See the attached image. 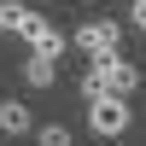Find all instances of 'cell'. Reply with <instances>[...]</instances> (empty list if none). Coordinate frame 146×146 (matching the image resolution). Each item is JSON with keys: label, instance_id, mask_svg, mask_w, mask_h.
<instances>
[{"label": "cell", "instance_id": "5b68a950", "mask_svg": "<svg viewBox=\"0 0 146 146\" xmlns=\"http://www.w3.org/2000/svg\"><path fill=\"white\" fill-rule=\"evenodd\" d=\"M29 129H35V111H29V105H23V100H0V135H6V140H23Z\"/></svg>", "mask_w": 146, "mask_h": 146}, {"label": "cell", "instance_id": "6da1fadb", "mask_svg": "<svg viewBox=\"0 0 146 146\" xmlns=\"http://www.w3.org/2000/svg\"><path fill=\"white\" fill-rule=\"evenodd\" d=\"M70 47H76L82 58H111L117 47H123V23L117 18H88V23H76Z\"/></svg>", "mask_w": 146, "mask_h": 146}, {"label": "cell", "instance_id": "277c9868", "mask_svg": "<svg viewBox=\"0 0 146 146\" xmlns=\"http://www.w3.org/2000/svg\"><path fill=\"white\" fill-rule=\"evenodd\" d=\"M0 23H6V35H18V41H29V35L35 29H41V12H35V6H18V0H0Z\"/></svg>", "mask_w": 146, "mask_h": 146}, {"label": "cell", "instance_id": "30bf717a", "mask_svg": "<svg viewBox=\"0 0 146 146\" xmlns=\"http://www.w3.org/2000/svg\"><path fill=\"white\" fill-rule=\"evenodd\" d=\"M129 23H135V29L146 35V0H129Z\"/></svg>", "mask_w": 146, "mask_h": 146}, {"label": "cell", "instance_id": "7a4b0ae2", "mask_svg": "<svg viewBox=\"0 0 146 146\" xmlns=\"http://www.w3.org/2000/svg\"><path fill=\"white\" fill-rule=\"evenodd\" d=\"M129 123H135V111H129L123 94H105V100H94V105H88V129H94L100 140H123V135H129Z\"/></svg>", "mask_w": 146, "mask_h": 146}, {"label": "cell", "instance_id": "9c48e42d", "mask_svg": "<svg viewBox=\"0 0 146 146\" xmlns=\"http://www.w3.org/2000/svg\"><path fill=\"white\" fill-rule=\"evenodd\" d=\"M76 94H82V100L94 105V100H105V82L94 76V70H82V76H76Z\"/></svg>", "mask_w": 146, "mask_h": 146}, {"label": "cell", "instance_id": "8992f818", "mask_svg": "<svg viewBox=\"0 0 146 146\" xmlns=\"http://www.w3.org/2000/svg\"><path fill=\"white\" fill-rule=\"evenodd\" d=\"M23 82H29L35 94H41V88H53V82H58V58H47V53H29V58H23Z\"/></svg>", "mask_w": 146, "mask_h": 146}, {"label": "cell", "instance_id": "52a82bcc", "mask_svg": "<svg viewBox=\"0 0 146 146\" xmlns=\"http://www.w3.org/2000/svg\"><path fill=\"white\" fill-rule=\"evenodd\" d=\"M64 29H53V23H41V29L29 35V53H47V58H64Z\"/></svg>", "mask_w": 146, "mask_h": 146}, {"label": "cell", "instance_id": "ba28073f", "mask_svg": "<svg viewBox=\"0 0 146 146\" xmlns=\"http://www.w3.org/2000/svg\"><path fill=\"white\" fill-rule=\"evenodd\" d=\"M35 146H76V135H70V123H41L35 129Z\"/></svg>", "mask_w": 146, "mask_h": 146}, {"label": "cell", "instance_id": "3957f363", "mask_svg": "<svg viewBox=\"0 0 146 146\" xmlns=\"http://www.w3.org/2000/svg\"><path fill=\"white\" fill-rule=\"evenodd\" d=\"M88 70L105 82V94H123V100L140 88V64H129L123 53H111V58H88Z\"/></svg>", "mask_w": 146, "mask_h": 146}, {"label": "cell", "instance_id": "8fae6325", "mask_svg": "<svg viewBox=\"0 0 146 146\" xmlns=\"http://www.w3.org/2000/svg\"><path fill=\"white\" fill-rule=\"evenodd\" d=\"M0 35H6V23H0Z\"/></svg>", "mask_w": 146, "mask_h": 146}]
</instances>
